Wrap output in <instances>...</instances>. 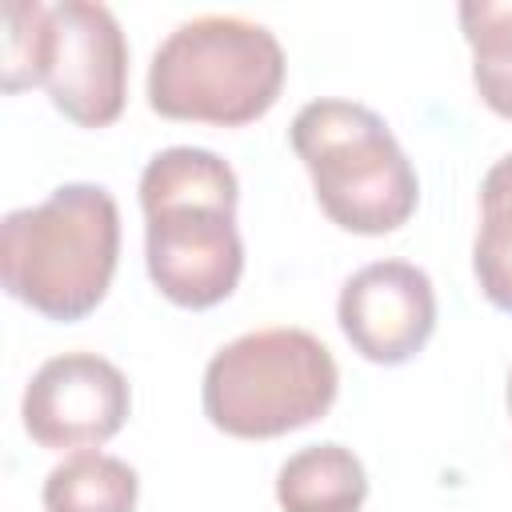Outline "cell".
<instances>
[{
  "instance_id": "obj_4",
  "label": "cell",
  "mask_w": 512,
  "mask_h": 512,
  "mask_svg": "<svg viewBox=\"0 0 512 512\" xmlns=\"http://www.w3.org/2000/svg\"><path fill=\"white\" fill-rule=\"evenodd\" d=\"M340 388L332 352L304 328H260L224 344L200 384L212 428L240 440H272L316 424Z\"/></svg>"
},
{
  "instance_id": "obj_2",
  "label": "cell",
  "mask_w": 512,
  "mask_h": 512,
  "mask_svg": "<svg viewBox=\"0 0 512 512\" xmlns=\"http://www.w3.org/2000/svg\"><path fill=\"white\" fill-rule=\"evenodd\" d=\"M284 88L280 40L244 16L176 24L148 64V104L168 120L240 128L260 120Z\"/></svg>"
},
{
  "instance_id": "obj_12",
  "label": "cell",
  "mask_w": 512,
  "mask_h": 512,
  "mask_svg": "<svg viewBox=\"0 0 512 512\" xmlns=\"http://www.w3.org/2000/svg\"><path fill=\"white\" fill-rule=\"evenodd\" d=\"M456 16L472 48V84L480 100L512 120V0H464Z\"/></svg>"
},
{
  "instance_id": "obj_6",
  "label": "cell",
  "mask_w": 512,
  "mask_h": 512,
  "mask_svg": "<svg viewBox=\"0 0 512 512\" xmlns=\"http://www.w3.org/2000/svg\"><path fill=\"white\" fill-rule=\"evenodd\" d=\"M144 260L164 300L212 308L228 300L244 272L236 208L216 200H180L144 208Z\"/></svg>"
},
{
  "instance_id": "obj_3",
  "label": "cell",
  "mask_w": 512,
  "mask_h": 512,
  "mask_svg": "<svg viewBox=\"0 0 512 512\" xmlns=\"http://www.w3.org/2000/svg\"><path fill=\"white\" fill-rule=\"evenodd\" d=\"M288 136L312 176L320 208L344 232L384 236L416 212V168L372 108L352 100H312L296 112Z\"/></svg>"
},
{
  "instance_id": "obj_9",
  "label": "cell",
  "mask_w": 512,
  "mask_h": 512,
  "mask_svg": "<svg viewBox=\"0 0 512 512\" xmlns=\"http://www.w3.org/2000/svg\"><path fill=\"white\" fill-rule=\"evenodd\" d=\"M368 472L344 444H308L276 472V504L284 512H360Z\"/></svg>"
},
{
  "instance_id": "obj_1",
  "label": "cell",
  "mask_w": 512,
  "mask_h": 512,
  "mask_svg": "<svg viewBox=\"0 0 512 512\" xmlns=\"http://www.w3.org/2000/svg\"><path fill=\"white\" fill-rule=\"evenodd\" d=\"M120 256V212L100 184H60L48 200L16 208L0 228V276L32 312L72 324L108 296Z\"/></svg>"
},
{
  "instance_id": "obj_14",
  "label": "cell",
  "mask_w": 512,
  "mask_h": 512,
  "mask_svg": "<svg viewBox=\"0 0 512 512\" xmlns=\"http://www.w3.org/2000/svg\"><path fill=\"white\" fill-rule=\"evenodd\" d=\"M508 412H512V372H508Z\"/></svg>"
},
{
  "instance_id": "obj_11",
  "label": "cell",
  "mask_w": 512,
  "mask_h": 512,
  "mask_svg": "<svg viewBox=\"0 0 512 512\" xmlns=\"http://www.w3.org/2000/svg\"><path fill=\"white\" fill-rule=\"evenodd\" d=\"M472 272L484 300L512 312V152L500 156L480 184V228L472 244Z\"/></svg>"
},
{
  "instance_id": "obj_10",
  "label": "cell",
  "mask_w": 512,
  "mask_h": 512,
  "mask_svg": "<svg viewBox=\"0 0 512 512\" xmlns=\"http://www.w3.org/2000/svg\"><path fill=\"white\" fill-rule=\"evenodd\" d=\"M136 496V468L96 448L64 456L44 480V512H132Z\"/></svg>"
},
{
  "instance_id": "obj_13",
  "label": "cell",
  "mask_w": 512,
  "mask_h": 512,
  "mask_svg": "<svg viewBox=\"0 0 512 512\" xmlns=\"http://www.w3.org/2000/svg\"><path fill=\"white\" fill-rule=\"evenodd\" d=\"M48 40V8L36 0H4V92L40 84Z\"/></svg>"
},
{
  "instance_id": "obj_8",
  "label": "cell",
  "mask_w": 512,
  "mask_h": 512,
  "mask_svg": "<svg viewBox=\"0 0 512 512\" xmlns=\"http://www.w3.org/2000/svg\"><path fill=\"white\" fill-rule=\"evenodd\" d=\"M336 320L348 344L372 364L412 360L436 328V292L424 268L408 260H376L344 280Z\"/></svg>"
},
{
  "instance_id": "obj_5",
  "label": "cell",
  "mask_w": 512,
  "mask_h": 512,
  "mask_svg": "<svg viewBox=\"0 0 512 512\" xmlns=\"http://www.w3.org/2000/svg\"><path fill=\"white\" fill-rule=\"evenodd\" d=\"M40 84L52 108L80 128H108L124 112L128 44L108 4L60 0L48 8Z\"/></svg>"
},
{
  "instance_id": "obj_7",
  "label": "cell",
  "mask_w": 512,
  "mask_h": 512,
  "mask_svg": "<svg viewBox=\"0 0 512 512\" xmlns=\"http://www.w3.org/2000/svg\"><path fill=\"white\" fill-rule=\"evenodd\" d=\"M132 408L124 372L96 352H64L44 360L20 400L24 432L52 452L100 448L112 440Z\"/></svg>"
}]
</instances>
